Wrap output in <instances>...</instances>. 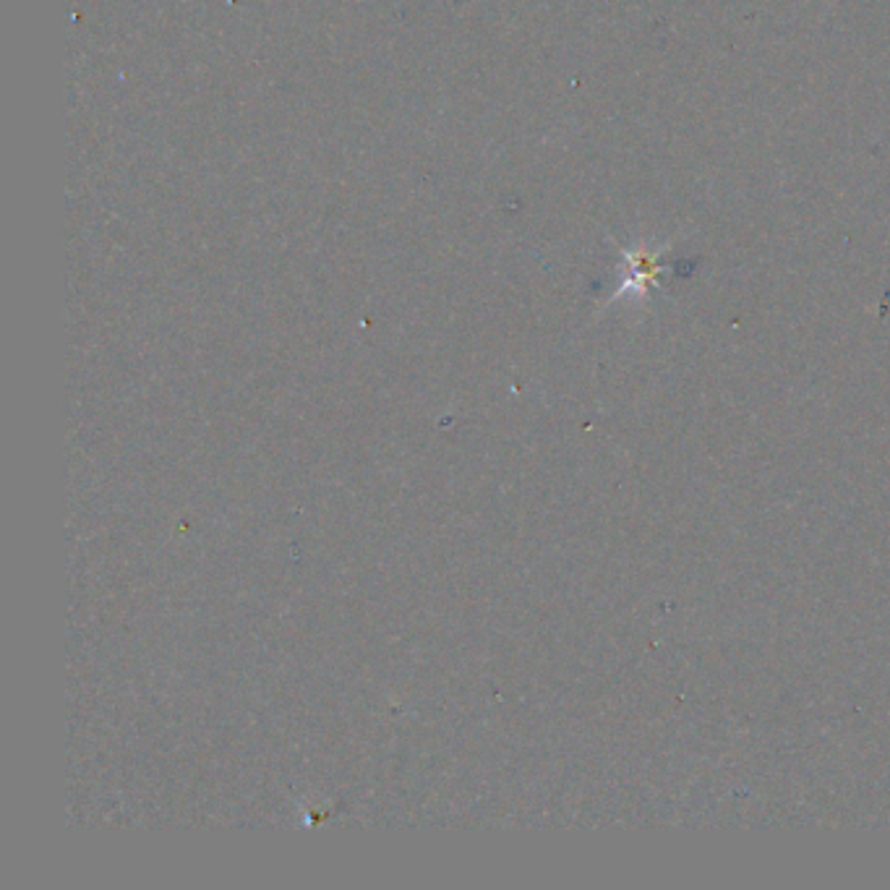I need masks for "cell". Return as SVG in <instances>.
I'll return each mask as SVG.
<instances>
[{"mask_svg":"<svg viewBox=\"0 0 890 890\" xmlns=\"http://www.w3.org/2000/svg\"><path fill=\"white\" fill-rule=\"evenodd\" d=\"M671 248V241L663 243H648L640 241L632 248H622L624 269H627V277H624V285L614 293L616 298H624V295H632L635 301H645L648 293L658 285V277L666 272V267L661 264L663 254Z\"/></svg>","mask_w":890,"mask_h":890,"instance_id":"6da1fadb","label":"cell"}]
</instances>
